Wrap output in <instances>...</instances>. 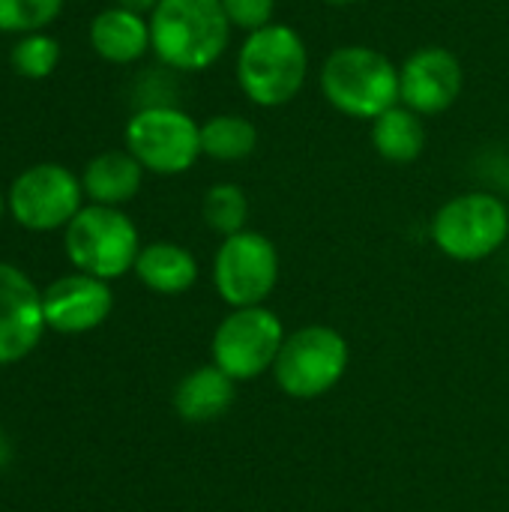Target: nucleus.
<instances>
[{
  "mask_svg": "<svg viewBox=\"0 0 509 512\" xmlns=\"http://www.w3.org/2000/svg\"><path fill=\"white\" fill-rule=\"evenodd\" d=\"M243 96L258 108H282L294 102L309 81V45L282 21L246 33L234 63Z\"/></svg>",
  "mask_w": 509,
  "mask_h": 512,
  "instance_id": "nucleus-1",
  "label": "nucleus"
},
{
  "mask_svg": "<svg viewBox=\"0 0 509 512\" xmlns=\"http://www.w3.org/2000/svg\"><path fill=\"white\" fill-rule=\"evenodd\" d=\"M231 33L219 0H159L150 12V51L177 72L210 69L228 51Z\"/></svg>",
  "mask_w": 509,
  "mask_h": 512,
  "instance_id": "nucleus-2",
  "label": "nucleus"
},
{
  "mask_svg": "<svg viewBox=\"0 0 509 512\" xmlns=\"http://www.w3.org/2000/svg\"><path fill=\"white\" fill-rule=\"evenodd\" d=\"M318 87L330 108L351 120H375L399 105V66L372 45H339L321 69Z\"/></svg>",
  "mask_w": 509,
  "mask_h": 512,
  "instance_id": "nucleus-3",
  "label": "nucleus"
},
{
  "mask_svg": "<svg viewBox=\"0 0 509 512\" xmlns=\"http://www.w3.org/2000/svg\"><path fill=\"white\" fill-rule=\"evenodd\" d=\"M63 249L78 273L111 282L135 270L141 237L123 207L84 204L63 228Z\"/></svg>",
  "mask_w": 509,
  "mask_h": 512,
  "instance_id": "nucleus-4",
  "label": "nucleus"
},
{
  "mask_svg": "<svg viewBox=\"0 0 509 512\" xmlns=\"http://www.w3.org/2000/svg\"><path fill=\"white\" fill-rule=\"evenodd\" d=\"M509 237V201L495 192H462L432 216V240L441 255L459 264L492 258Z\"/></svg>",
  "mask_w": 509,
  "mask_h": 512,
  "instance_id": "nucleus-5",
  "label": "nucleus"
},
{
  "mask_svg": "<svg viewBox=\"0 0 509 512\" xmlns=\"http://www.w3.org/2000/svg\"><path fill=\"white\" fill-rule=\"evenodd\" d=\"M123 147L147 174L177 177L201 159V123L177 105H144L126 120Z\"/></svg>",
  "mask_w": 509,
  "mask_h": 512,
  "instance_id": "nucleus-6",
  "label": "nucleus"
},
{
  "mask_svg": "<svg viewBox=\"0 0 509 512\" xmlns=\"http://www.w3.org/2000/svg\"><path fill=\"white\" fill-rule=\"evenodd\" d=\"M348 360V342L339 330L327 324H309L285 336L270 372L285 396L318 399L345 378Z\"/></svg>",
  "mask_w": 509,
  "mask_h": 512,
  "instance_id": "nucleus-7",
  "label": "nucleus"
},
{
  "mask_svg": "<svg viewBox=\"0 0 509 512\" xmlns=\"http://www.w3.org/2000/svg\"><path fill=\"white\" fill-rule=\"evenodd\" d=\"M84 207L81 177L60 162L27 165L6 189V213L36 234L63 231Z\"/></svg>",
  "mask_w": 509,
  "mask_h": 512,
  "instance_id": "nucleus-8",
  "label": "nucleus"
},
{
  "mask_svg": "<svg viewBox=\"0 0 509 512\" xmlns=\"http://www.w3.org/2000/svg\"><path fill=\"white\" fill-rule=\"evenodd\" d=\"M285 336L288 333L273 309H231L213 333V366H219L234 381H255L273 369Z\"/></svg>",
  "mask_w": 509,
  "mask_h": 512,
  "instance_id": "nucleus-9",
  "label": "nucleus"
},
{
  "mask_svg": "<svg viewBox=\"0 0 509 512\" xmlns=\"http://www.w3.org/2000/svg\"><path fill=\"white\" fill-rule=\"evenodd\" d=\"M279 282V252L261 231L225 237L213 258V285L231 309L264 306Z\"/></svg>",
  "mask_w": 509,
  "mask_h": 512,
  "instance_id": "nucleus-10",
  "label": "nucleus"
},
{
  "mask_svg": "<svg viewBox=\"0 0 509 512\" xmlns=\"http://www.w3.org/2000/svg\"><path fill=\"white\" fill-rule=\"evenodd\" d=\"M465 87V69L447 45H420L399 66V102L420 117L450 111Z\"/></svg>",
  "mask_w": 509,
  "mask_h": 512,
  "instance_id": "nucleus-11",
  "label": "nucleus"
},
{
  "mask_svg": "<svg viewBox=\"0 0 509 512\" xmlns=\"http://www.w3.org/2000/svg\"><path fill=\"white\" fill-rule=\"evenodd\" d=\"M45 330L42 291L21 267L0 261V366L24 360Z\"/></svg>",
  "mask_w": 509,
  "mask_h": 512,
  "instance_id": "nucleus-12",
  "label": "nucleus"
},
{
  "mask_svg": "<svg viewBox=\"0 0 509 512\" xmlns=\"http://www.w3.org/2000/svg\"><path fill=\"white\" fill-rule=\"evenodd\" d=\"M114 309V294L105 279L87 273H69L54 279L42 291V312L45 324L54 333H87L105 324Z\"/></svg>",
  "mask_w": 509,
  "mask_h": 512,
  "instance_id": "nucleus-13",
  "label": "nucleus"
},
{
  "mask_svg": "<svg viewBox=\"0 0 509 512\" xmlns=\"http://www.w3.org/2000/svg\"><path fill=\"white\" fill-rule=\"evenodd\" d=\"M93 54L111 66H132L150 51V18L123 6H105L87 27Z\"/></svg>",
  "mask_w": 509,
  "mask_h": 512,
  "instance_id": "nucleus-14",
  "label": "nucleus"
},
{
  "mask_svg": "<svg viewBox=\"0 0 509 512\" xmlns=\"http://www.w3.org/2000/svg\"><path fill=\"white\" fill-rule=\"evenodd\" d=\"M144 174L147 171L141 168V162L123 147V150L96 153L78 177H81V189H84L87 204L123 207L141 192Z\"/></svg>",
  "mask_w": 509,
  "mask_h": 512,
  "instance_id": "nucleus-15",
  "label": "nucleus"
},
{
  "mask_svg": "<svg viewBox=\"0 0 509 512\" xmlns=\"http://www.w3.org/2000/svg\"><path fill=\"white\" fill-rule=\"evenodd\" d=\"M234 378H228L219 366H198L192 369L174 390V411L186 420V423H213L222 420L234 399Z\"/></svg>",
  "mask_w": 509,
  "mask_h": 512,
  "instance_id": "nucleus-16",
  "label": "nucleus"
},
{
  "mask_svg": "<svg viewBox=\"0 0 509 512\" xmlns=\"http://www.w3.org/2000/svg\"><path fill=\"white\" fill-rule=\"evenodd\" d=\"M135 276L144 288L174 297V294H186L198 282V261L186 246L171 240H156L141 246L135 261Z\"/></svg>",
  "mask_w": 509,
  "mask_h": 512,
  "instance_id": "nucleus-17",
  "label": "nucleus"
},
{
  "mask_svg": "<svg viewBox=\"0 0 509 512\" xmlns=\"http://www.w3.org/2000/svg\"><path fill=\"white\" fill-rule=\"evenodd\" d=\"M372 147L390 165H411L426 150V117L405 108L402 102L372 120Z\"/></svg>",
  "mask_w": 509,
  "mask_h": 512,
  "instance_id": "nucleus-18",
  "label": "nucleus"
},
{
  "mask_svg": "<svg viewBox=\"0 0 509 512\" xmlns=\"http://www.w3.org/2000/svg\"><path fill=\"white\" fill-rule=\"evenodd\" d=\"M258 147V126L243 114H213L201 123V156L213 162H243Z\"/></svg>",
  "mask_w": 509,
  "mask_h": 512,
  "instance_id": "nucleus-19",
  "label": "nucleus"
},
{
  "mask_svg": "<svg viewBox=\"0 0 509 512\" xmlns=\"http://www.w3.org/2000/svg\"><path fill=\"white\" fill-rule=\"evenodd\" d=\"M201 219L204 225L219 234L222 240L237 234V231H246V219H249V198L243 192V186L237 183H213L207 192H204V201H201Z\"/></svg>",
  "mask_w": 509,
  "mask_h": 512,
  "instance_id": "nucleus-20",
  "label": "nucleus"
},
{
  "mask_svg": "<svg viewBox=\"0 0 509 512\" xmlns=\"http://www.w3.org/2000/svg\"><path fill=\"white\" fill-rule=\"evenodd\" d=\"M63 48L57 42V36H51L48 30L39 33H24L15 36L12 48H9V66L18 78L27 81H45L54 75V69L60 66Z\"/></svg>",
  "mask_w": 509,
  "mask_h": 512,
  "instance_id": "nucleus-21",
  "label": "nucleus"
},
{
  "mask_svg": "<svg viewBox=\"0 0 509 512\" xmlns=\"http://www.w3.org/2000/svg\"><path fill=\"white\" fill-rule=\"evenodd\" d=\"M66 0H0V33L24 36L48 30L63 15Z\"/></svg>",
  "mask_w": 509,
  "mask_h": 512,
  "instance_id": "nucleus-22",
  "label": "nucleus"
},
{
  "mask_svg": "<svg viewBox=\"0 0 509 512\" xmlns=\"http://www.w3.org/2000/svg\"><path fill=\"white\" fill-rule=\"evenodd\" d=\"M231 27L234 30H243V33H252V30H261L267 24H273L276 18V0H219Z\"/></svg>",
  "mask_w": 509,
  "mask_h": 512,
  "instance_id": "nucleus-23",
  "label": "nucleus"
},
{
  "mask_svg": "<svg viewBox=\"0 0 509 512\" xmlns=\"http://www.w3.org/2000/svg\"><path fill=\"white\" fill-rule=\"evenodd\" d=\"M156 3H159V0H114V6H123V9L138 12V15H147V18H150V12L156 9Z\"/></svg>",
  "mask_w": 509,
  "mask_h": 512,
  "instance_id": "nucleus-24",
  "label": "nucleus"
},
{
  "mask_svg": "<svg viewBox=\"0 0 509 512\" xmlns=\"http://www.w3.org/2000/svg\"><path fill=\"white\" fill-rule=\"evenodd\" d=\"M6 459H9V444H6V435L0 432V468L6 465Z\"/></svg>",
  "mask_w": 509,
  "mask_h": 512,
  "instance_id": "nucleus-25",
  "label": "nucleus"
},
{
  "mask_svg": "<svg viewBox=\"0 0 509 512\" xmlns=\"http://www.w3.org/2000/svg\"><path fill=\"white\" fill-rule=\"evenodd\" d=\"M321 3H327V6H339V9H345V6H357V3H363V0H321Z\"/></svg>",
  "mask_w": 509,
  "mask_h": 512,
  "instance_id": "nucleus-26",
  "label": "nucleus"
},
{
  "mask_svg": "<svg viewBox=\"0 0 509 512\" xmlns=\"http://www.w3.org/2000/svg\"><path fill=\"white\" fill-rule=\"evenodd\" d=\"M6 216V192H0V219Z\"/></svg>",
  "mask_w": 509,
  "mask_h": 512,
  "instance_id": "nucleus-27",
  "label": "nucleus"
}]
</instances>
